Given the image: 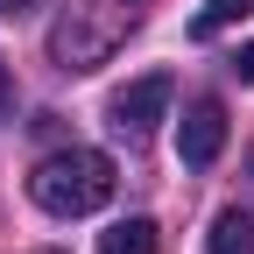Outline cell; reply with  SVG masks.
I'll return each instance as SVG.
<instances>
[{
  "instance_id": "obj_1",
  "label": "cell",
  "mask_w": 254,
  "mask_h": 254,
  "mask_svg": "<svg viewBox=\"0 0 254 254\" xmlns=\"http://www.w3.org/2000/svg\"><path fill=\"white\" fill-rule=\"evenodd\" d=\"M148 21V0H64V14L50 28V57L57 71H99V64Z\"/></svg>"
},
{
  "instance_id": "obj_10",
  "label": "cell",
  "mask_w": 254,
  "mask_h": 254,
  "mask_svg": "<svg viewBox=\"0 0 254 254\" xmlns=\"http://www.w3.org/2000/svg\"><path fill=\"white\" fill-rule=\"evenodd\" d=\"M28 7H43V0H0V14H7V21H14V14H28Z\"/></svg>"
},
{
  "instance_id": "obj_12",
  "label": "cell",
  "mask_w": 254,
  "mask_h": 254,
  "mask_svg": "<svg viewBox=\"0 0 254 254\" xmlns=\"http://www.w3.org/2000/svg\"><path fill=\"white\" fill-rule=\"evenodd\" d=\"M50 254H57V247H50Z\"/></svg>"
},
{
  "instance_id": "obj_3",
  "label": "cell",
  "mask_w": 254,
  "mask_h": 254,
  "mask_svg": "<svg viewBox=\"0 0 254 254\" xmlns=\"http://www.w3.org/2000/svg\"><path fill=\"white\" fill-rule=\"evenodd\" d=\"M170 71H148V78H134V85H120L113 99H106V120H113V134H127V141H148L155 134V120L170 113Z\"/></svg>"
},
{
  "instance_id": "obj_2",
  "label": "cell",
  "mask_w": 254,
  "mask_h": 254,
  "mask_svg": "<svg viewBox=\"0 0 254 254\" xmlns=\"http://www.w3.org/2000/svg\"><path fill=\"white\" fill-rule=\"evenodd\" d=\"M113 155L99 148H57L36 163V177H28V198H36L50 219H85V212H99L113 198Z\"/></svg>"
},
{
  "instance_id": "obj_4",
  "label": "cell",
  "mask_w": 254,
  "mask_h": 254,
  "mask_svg": "<svg viewBox=\"0 0 254 254\" xmlns=\"http://www.w3.org/2000/svg\"><path fill=\"white\" fill-rule=\"evenodd\" d=\"M219 148H226V106L219 99H190L184 120H177V155L190 170H205V163H219Z\"/></svg>"
},
{
  "instance_id": "obj_7",
  "label": "cell",
  "mask_w": 254,
  "mask_h": 254,
  "mask_svg": "<svg viewBox=\"0 0 254 254\" xmlns=\"http://www.w3.org/2000/svg\"><path fill=\"white\" fill-rule=\"evenodd\" d=\"M99 254H155V219H120L99 240Z\"/></svg>"
},
{
  "instance_id": "obj_5",
  "label": "cell",
  "mask_w": 254,
  "mask_h": 254,
  "mask_svg": "<svg viewBox=\"0 0 254 254\" xmlns=\"http://www.w3.org/2000/svg\"><path fill=\"white\" fill-rule=\"evenodd\" d=\"M205 254H254V219L240 212V205H226L212 219V240H205Z\"/></svg>"
},
{
  "instance_id": "obj_8",
  "label": "cell",
  "mask_w": 254,
  "mask_h": 254,
  "mask_svg": "<svg viewBox=\"0 0 254 254\" xmlns=\"http://www.w3.org/2000/svg\"><path fill=\"white\" fill-rule=\"evenodd\" d=\"M226 71H233V78H240V85H254V43H240V50H233V57H226Z\"/></svg>"
},
{
  "instance_id": "obj_6",
  "label": "cell",
  "mask_w": 254,
  "mask_h": 254,
  "mask_svg": "<svg viewBox=\"0 0 254 254\" xmlns=\"http://www.w3.org/2000/svg\"><path fill=\"white\" fill-rule=\"evenodd\" d=\"M247 14H254V0H205L198 14H190V36L212 43V36H226V28H233V21H247Z\"/></svg>"
},
{
  "instance_id": "obj_11",
  "label": "cell",
  "mask_w": 254,
  "mask_h": 254,
  "mask_svg": "<svg viewBox=\"0 0 254 254\" xmlns=\"http://www.w3.org/2000/svg\"><path fill=\"white\" fill-rule=\"evenodd\" d=\"M247 170H254V155H247Z\"/></svg>"
},
{
  "instance_id": "obj_9",
  "label": "cell",
  "mask_w": 254,
  "mask_h": 254,
  "mask_svg": "<svg viewBox=\"0 0 254 254\" xmlns=\"http://www.w3.org/2000/svg\"><path fill=\"white\" fill-rule=\"evenodd\" d=\"M14 113V71H7V57H0V120Z\"/></svg>"
}]
</instances>
